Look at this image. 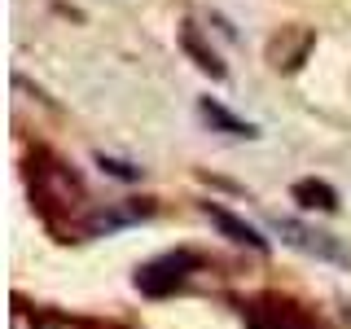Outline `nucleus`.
I'll return each instance as SVG.
<instances>
[{
    "label": "nucleus",
    "mask_w": 351,
    "mask_h": 329,
    "mask_svg": "<svg viewBox=\"0 0 351 329\" xmlns=\"http://www.w3.org/2000/svg\"><path fill=\"white\" fill-rule=\"evenodd\" d=\"M27 184H31V202L44 215V224L58 228V233H75L84 228L88 233V189L75 175V167H66L58 154L40 149L36 158L27 162Z\"/></svg>",
    "instance_id": "obj_1"
},
{
    "label": "nucleus",
    "mask_w": 351,
    "mask_h": 329,
    "mask_svg": "<svg viewBox=\"0 0 351 329\" xmlns=\"http://www.w3.org/2000/svg\"><path fill=\"white\" fill-rule=\"evenodd\" d=\"M202 255L197 250H167V255H158V259H149V263H141L136 268V277H132V285H136L145 299H167V294H176L184 281L193 277L197 268H202Z\"/></svg>",
    "instance_id": "obj_2"
},
{
    "label": "nucleus",
    "mask_w": 351,
    "mask_h": 329,
    "mask_svg": "<svg viewBox=\"0 0 351 329\" xmlns=\"http://www.w3.org/2000/svg\"><path fill=\"white\" fill-rule=\"evenodd\" d=\"M241 316H246L250 329H325L316 316H307L299 303L277 299V294H259V299L241 303Z\"/></svg>",
    "instance_id": "obj_3"
},
{
    "label": "nucleus",
    "mask_w": 351,
    "mask_h": 329,
    "mask_svg": "<svg viewBox=\"0 0 351 329\" xmlns=\"http://www.w3.org/2000/svg\"><path fill=\"white\" fill-rule=\"evenodd\" d=\"M316 49V31L312 27H281L277 36L268 40V66L272 71H281V75H294L299 66L307 62V53Z\"/></svg>",
    "instance_id": "obj_4"
},
{
    "label": "nucleus",
    "mask_w": 351,
    "mask_h": 329,
    "mask_svg": "<svg viewBox=\"0 0 351 329\" xmlns=\"http://www.w3.org/2000/svg\"><path fill=\"white\" fill-rule=\"evenodd\" d=\"M277 233L281 241H290L294 250H307V255H316V259H325V263H347V250L338 246V237H329L321 233V228H312V224H303V219H277Z\"/></svg>",
    "instance_id": "obj_5"
},
{
    "label": "nucleus",
    "mask_w": 351,
    "mask_h": 329,
    "mask_svg": "<svg viewBox=\"0 0 351 329\" xmlns=\"http://www.w3.org/2000/svg\"><path fill=\"white\" fill-rule=\"evenodd\" d=\"M202 215L211 219V224H215V228H219V233H224L228 241H237V246H250V250H259V255L268 250V237H263L255 224H246V219H237L233 211H224L219 202H202Z\"/></svg>",
    "instance_id": "obj_6"
},
{
    "label": "nucleus",
    "mask_w": 351,
    "mask_h": 329,
    "mask_svg": "<svg viewBox=\"0 0 351 329\" xmlns=\"http://www.w3.org/2000/svg\"><path fill=\"white\" fill-rule=\"evenodd\" d=\"M197 119H202L211 132H219V136H237V141H255L259 136V127L255 123H246V119H237L233 110H224L215 101V97H202L197 101Z\"/></svg>",
    "instance_id": "obj_7"
},
{
    "label": "nucleus",
    "mask_w": 351,
    "mask_h": 329,
    "mask_svg": "<svg viewBox=\"0 0 351 329\" xmlns=\"http://www.w3.org/2000/svg\"><path fill=\"white\" fill-rule=\"evenodd\" d=\"M180 49H184V58H189L202 75H211V80H224V62H219V53L211 49V44L202 40V31H197V22H180Z\"/></svg>",
    "instance_id": "obj_8"
},
{
    "label": "nucleus",
    "mask_w": 351,
    "mask_h": 329,
    "mask_svg": "<svg viewBox=\"0 0 351 329\" xmlns=\"http://www.w3.org/2000/svg\"><path fill=\"white\" fill-rule=\"evenodd\" d=\"M154 215V202H114L110 211H93L88 219V233H114L123 224H136V219Z\"/></svg>",
    "instance_id": "obj_9"
},
{
    "label": "nucleus",
    "mask_w": 351,
    "mask_h": 329,
    "mask_svg": "<svg viewBox=\"0 0 351 329\" xmlns=\"http://www.w3.org/2000/svg\"><path fill=\"white\" fill-rule=\"evenodd\" d=\"M290 193H294L299 206H307V211H338V189L325 184V180H299Z\"/></svg>",
    "instance_id": "obj_10"
},
{
    "label": "nucleus",
    "mask_w": 351,
    "mask_h": 329,
    "mask_svg": "<svg viewBox=\"0 0 351 329\" xmlns=\"http://www.w3.org/2000/svg\"><path fill=\"white\" fill-rule=\"evenodd\" d=\"M31 321H36V329H106V325H97V321H84V316L53 312V307H40Z\"/></svg>",
    "instance_id": "obj_11"
},
{
    "label": "nucleus",
    "mask_w": 351,
    "mask_h": 329,
    "mask_svg": "<svg viewBox=\"0 0 351 329\" xmlns=\"http://www.w3.org/2000/svg\"><path fill=\"white\" fill-rule=\"evenodd\" d=\"M97 167L119 175V180H141V167H132V162H119V158H106V154H97Z\"/></svg>",
    "instance_id": "obj_12"
}]
</instances>
